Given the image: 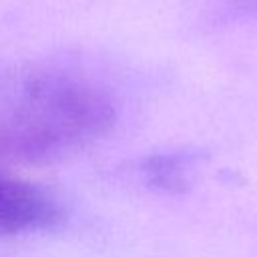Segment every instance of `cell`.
<instances>
[{"label":"cell","mask_w":257,"mask_h":257,"mask_svg":"<svg viewBox=\"0 0 257 257\" xmlns=\"http://www.w3.org/2000/svg\"><path fill=\"white\" fill-rule=\"evenodd\" d=\"M199 155L189 151H167L149 155L143 161L141 173L145 183L167 195H181L189 191Z\"/></svg>","instance_id":"2"},{"label":"cell","mask_w":257,"mask_h":257,"mask_svg":"<svg viewBox=\"0 0 257 257\" xmlns=\"http://www.w3.org/2000/svg\"><path fill=\"white\" fill-rule=\"evenodd\" d=\"M239 4H241L243 8H247V10L257 12V0H239Z\"/></svg>","instance_id":"3"},{"label":"cell","mask_w":257,"mask_h":257,"mask_svg":"<svg viewBox=\"0 0 257 257\" xmlns=\"http://www.w3.org/2000/svg\"><path fill=\"white\" fill-rule=\"evenodd\" d=\"M116 120L96 82L58 68H26L0 80V147L14 165H50L96 139Z\"/></svg>","instance_id":"1"}]
</instances>
